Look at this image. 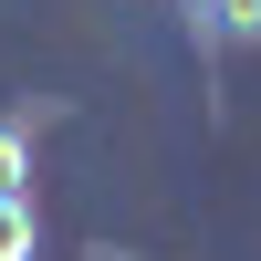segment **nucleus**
I'll list each match as a JSON object with an SVG mask.
<instances>
[{"instance_id": "2", "label": "nucleus", "mask_w": 261, "mask_h": 261, "mask_svg": "<svg viewBox=\"0 0 261 261\" xmlns=\"http://www.w3.org/2000/svg\"><path fill=\"white\" fill-rule=\"evenodd\" d=\"M0 261H42V209H32V188L0 199Z\"/></svg>"}, {"instance_id": "3", "label": "nucleus", "mask_w": 261, "mask_h": 261, "mask_svg": "<svg viewBox=\"0 0 261 261\" xmlns=\"http://www.w3.org/2000/svg\"><path fill=\"white\" fill-rule=\"evenodd\" d=\"M11 188H32V125L0 115V199H11Z\"/></svg>"}, {"instance_id": "1", "label": "nucleus", "mask_w": 261, "mask_h": 261, "mask_svg": "<svg viewBox=\"0 0 261 261\" xmlns=\"http://www.w3.org/2000/svg\"><path fill=\"white\" fill-rule=\"evenodd\" d=\"M188 11V42L199 53H251L261 42V0H178Z\"/></svg>"}]
</instances>
